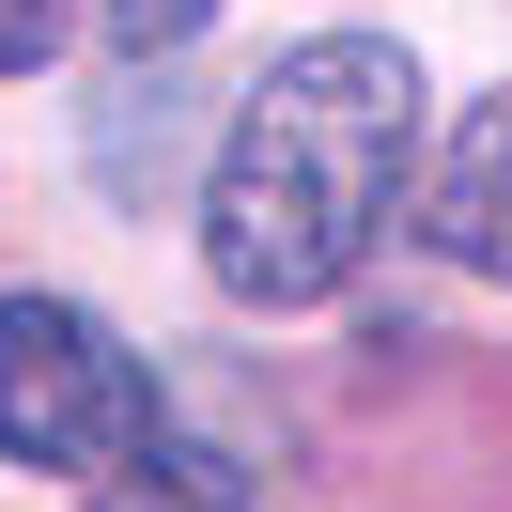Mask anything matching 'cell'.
Returning <instances> with one entry per match:
<instances>
[{"mask_svg":"<svg viewBox=\"0 0 512 512\" xmlns=\"http://www.w3.org/2000/svg\"><path fill=\"white\" fill-rule=\"evenodd\" d=\"M171 109H187V94L125 63V94L94 109V187H109V202H156V187H171V156H187V125H171Z\"/></svg>","mask_w":512,"mask_h":512,"instance_id":"obj_5","label":"cell"},{"mask_svg":"<svg viewBox=\"0 0 512 512\" xmlns=\"http://www.w3.org/2000/svg\"><path fill=\"white\" fill-rule=\"evenodd\" d=\"M63 32H78V0H0V63H47Z\"/></svg>","mask_w":512,"mask_h":512,"instance_id":"obj_7","label":"cell"},{"mask_svg":"<svg viewBox=\"0 0 512 512\" xmlns=\"http://www.w3.org/2000/svg\"><path fill=\"white\" fill-rule=\"evenodd\" d=\"M218 0H109V32H125V63H171V47L202 32Z\"/></svg>","mask_w":512,"mask_h":512,"instance_id":"obj_6","label":"cell"},{"mask_svg":"<svg viewBox=\"0 0 512 512\" xmlns=\"http://www.w3.org/2000/svg\"><path fill=\"white\" fill-rule=\"evenodd\" d=\"M94 512H249V466H233L218 435H171V419H156V435L94 481Z\"/></svg>","mask_w":512,"mask_h":512,"instance_id":"obj_4","label":"cell"},{"mask_svg":"<svg viewBox=\"0 0 512 512\" xmlns=\"http://www.w3.org/2000/svg\"><path fill=\"white\" fill-rule=\"evenodd\" d=\"M419 156V63L388 32H311L218 109L202 156V264L249 311H326L373 264L388 202Z\"/></svg>","mask_w":512,"mask_h":512,"instance_id":"obj_1","label":"cell"},{"mask_svg":"<svg viewBox=\"0 0 512 512\" xmlns=\"http://www.w3.org/2000/svg\"><path fill=\"white\" fill-rule=\"evenodd\" d=\"M156 373L109 342L78 295H0V450L47 481H109L140 435H156Z\"/></svg>","mask_w":512,"mask_h":512,"instance_id":"obj_2","label":"cell"},{"mask_svg":"<svg viewBox=\"0 0 512 512\" xmlns=\"http://www.w3.org/2000/svg\"><path fill=\"white\" fill-rule=\"evenodd\" d=\"M419 218H435V249L466 264V280H512V78L466 109V125H450L435 202H419Z\"/></svg>","mask_w":512,"mask_h":512,"instance_id":"obj_3","label":"cell"}]
</instances>
